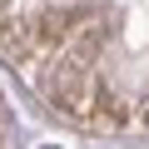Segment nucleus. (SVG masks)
<instances>
[{"mask_svg": "<svg viewBox=\"0 0 149 149\" xmlns=\"http://www.w3.org/2000/svg\"><path fill=\"white\" fill-rule=\"evenodd\" d=\"M0 10H5V0H0Z\"/></svg>", "mask_w": 149, "mask_h": 149, "instance_id": "1", "label": "nucleus"}]
</instances>
